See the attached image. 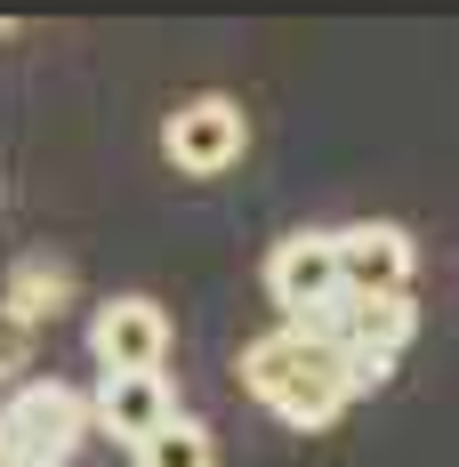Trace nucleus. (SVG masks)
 Returning <instances> with one entry per match:
<instances>
[{
    "label": "nucleus",
    "instance_id": "1",
    "mask_svg": "<svg viewBox=\"0 0 459 467\" xmlns=\"http://www.w3.org/2000/svg\"><path fill=\"white\" fill-rule=\"evenodd\" d=\"M242 387H250L282 427L315 435V427H330L355 403V355H347V338H330V330L275 323V330H258V338L242 347Z\"/></svg>",
    "mask_w": 459,
    "mask_h": 467
},
{
    "label": "nucleus",
    "instance_id": "2",
    "mask_svg": "<svg viewBox=\"0 0 459 467\" xmlns=\"http://www.w3.org/2000/svg\"><path fill=\"white\" fill-rule=\"evenodd\" d=\"M89 427H97L89 387H73V379H16L8 411H0V443H8V467H65Z\"/></svg>",
    "mask_w": 459,
    "mask_h": 467
},
{
    "label": "nucleus",
    "instance_id": "3",
    "mask_svg": "<svg viewBox=\"0 0 459 467\" xmlns=\"http://www.w3.org/2000/svg\"><path fill=\"white\" fill-rule=\"evenodd\" d=\"M266 298L282 306V323H322L347 306V258H339V234L330 226H298L275 242L266 258Z\"/></svg>",
    "mask_w": 459,
    "mask_h": 467
},
{
    "label": "nucleus",
    "instance_id": "4",
    "mask_svg": "<svg viewBox=\"0 0 459 467\" xmlns=\"http://www.w3.org/2000/svg\"><path fill=\"white\" fill-rule=\"evenodd\" d=\"M162 153L178 161L185 178H218V170H234L250 153V121H242L234 97H185L178 113L162 121Z\"/></svg>",
    "mask_w": 459,
    "mask_h": 467
},
{
    "label": "nucleus",
    "instance_id": "5",
    "mask_svg": "<svg viewBox=\"0 0 459 467\" xmlns=\"http://www.w3.org/2000/svg\"><path fill=\"white\" fill-rule=\"evenodd\" d=\"M89 355L105 379H130V371H162L170 363V315L153 298H105L89 323Z\"/></svg>",
    "mask_w": 459,
    "mask_h": 467
},
{
    "label": "nucleus",
    "instance_id": "6",
    "mask_svg": "<svg viewBox=\"0 0 459 467\" xmlns=\"http://www.w3.org/2000/svg\"><path fill=\"white\" fill-rule=\"evenodd\" d=\"M339 258H347V298H412V234L395 218H355L339 226Z\"/></svg>",
    "mask_w": 459,
    "mask_h": 467
},
{
    "label": "nucleus",
    "instance_id": "7",
    "mask_svg": "<svg viewBox=\"0 0 459 467\" xmlns=\"http://www.w3.org/2000/svg\"><path fill=\"white\" fill-rule=\"evenodd\" d=\"M185 411H178V387L170 371H130V379H97V427L113 435V443H130L145 451L153 435H170Z\"/></svg>",
    "mask_w": 459,
    "mask_h": 467
},
{
    "label": "nucleus",
    "instance_id": "8",
    "mask_svg": "<svg viewBox=\"0 0 459 467\" xmlns=\"http://www.w3.org/2000/svg\"><path fill=\"white\" fill-rule=\"evenodd\" d=\"M65 298H73V275H65L57 258H16V275H8V363L25 355V338H33Z\"/></svg>",
    "mask_w": 459,
    "mask_h": 467
},
{
    "label": "nucleus",
    "instance_id": "9",
    "mask_svg": "<svg viewBox=\"0 0 459 467\" xmlns=\"http://www.w3.org/2000/svg\"><path fill=\"white\" fill-rule=\"evenodd\" d=\"M138 467H218V443H210L202 420H178L170 435H153V443L138 451Z\"/></svg>",
    "mask_w": 459,
    "mask_h": 467
}]
</instances>
